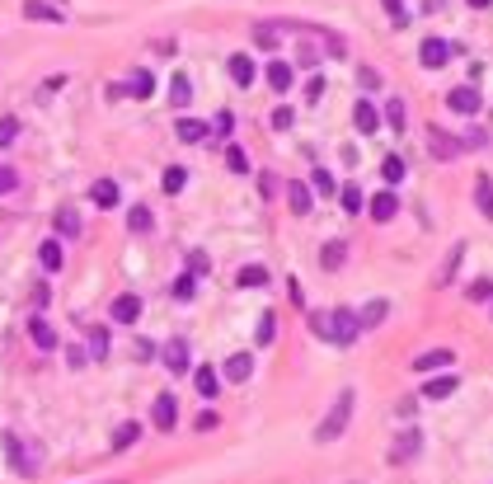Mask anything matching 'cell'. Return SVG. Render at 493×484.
Returning <instances> with one entry per match:
<instances>
[{
    "instance_id": "1",
    "label": "cell",
    "mask_w": 493,
    "mask_h": 484,
    "mask_svg": "<svg viewBox=\"0 0 493 484\" xmlns=\"http://www.w3.org/2000/svg\"><path fill=\"white\" fill-rule=\"evenodd\" d=\"M310 329L320 334L324 344H339V348H348L357 334H362L357 311H320V315H310Z\"/></svg>"
},
{
    "instance_id": "2",
    "label": "cell",
    "mask_w": 493,
    "mask_h": 484,
    "mask_svg": "<svg viewBox=\"0 0 493 484\" xmlns=\"http://www.w3.org/2000/svg\"><path fill=\"white\" fill-rule=\"evenodd\" d=\"M353 405H357V395L353 391H339V400L329 405V414H324L320 428H315V442H339L343 428H348V419H353Z\"/></svg>"
},
{
    "instance_id": "3",
    "label": "cell",
    "mask_w": 493,
    "mask_h": 484,
    "mask_svg": "<svg viewBox=\"0 0 493 484\" xmlns=\"http://www.w3.org/2000/svg\"><path fill=\"white\" fill-rule=\"evenodd\" d=\"M447 109L451 113H465V118H475V113L484 109V94H479L475 85H456V90L447 94Z\"/></svg>"
},
{
    "instance_id": "4",
    "label": "cell",
    "mask_w": 493,
    "mask_h": 484,
    "mask_svg": "<svg viewBox=\"0 0 493 484\" xmlns=\"http://www.w3.org/2000/svg\"><path fill=\"white\" fill-rule=\"evenodd\" d=\"M5 452H10V466H15V475H38V452H33V447H24L15 433L5 438Z\"/></svg>"
},
{
    "instance_id": "5",
    "label": "cell",
    "mask_w": 493,
    "mask_h": 484,
    "mask_svg": "<svg viewBox=\"0 0 493 484\" xmlns=\"http://www.w3.org/2000/svg\"><path fill=\"white\" fill-rule=\"evenodd\" d=\"M428 151H432L437 160H456V156L465 151V141H456L451 132H442V127H432V137H428Z\"/></svg>"
},
{
    "instance_id": "6",
    "label": "cell",
    "mask_w": 493,
    "mask_h": 484,
    "mask_svg": "<svg viewBox=\"0 0 493 484\" xmlns=\"http://www.w3.org/2000/svg\"><path fill=\"white\" fill-rule=\"evenodd\" d=\"M151 419H155V428H160V433H174V423H179V400H174V395L165 391L160 400H155Z\"/></svg>"
},
{
    "instance_id": "7",
    "label": "cell",
    "mask_w": 493,
    "mask_h": 484,
    "mask_svg": "<svg viewBox=\"0 0 493 484\" xmlns=\"http://www.w3.org/2000/svg\"><path fill=\"white\" fill-rule=\"evenodd\" d=\"M353 123H357L362 137H371V132H381V109H376L371 99H357L353 104Z\"/></svg>"
},
{
    "instance_id": "8",
    "label": "cell",
    "mask_w": 493,
    "mask_h": 484,
    "mask_svg": "<svg viewBox=\"0 0 493 484\" xmlns=\"http://www.w3.org/2000/svg\"><path fill=\"white\" fill-rule=\"evenodd\" d=\"M226 71H231V80L240 90H249V85L259 80V66H254V57H245V52H235L231 62H226Z\"/></svg>"
},
{
    "instance_id": "9",
    "label": "cell",
    "mask_w": 493,
    "mask_h": 484,
    "mask_svg": "<svg viewBox=\"0 0 493 484\" xmlns=\"http://www.w3.org/2000/svg\"><path fill=\"white\" fill-rule=\"evenodd\" d=\"M418 62L428 66V71H437V66L451 62V43H442V38H428V43L418 47Z\"/></svg>"
},
{
    "instance_id": "10",
    "label": "cell",
    "mask_w": 493,
    "mask_h": 484,
    "mask_svg": "<svg viewBox=\"0 0 493 484\" xmlns=\"http://www.w3.org/2000/svg\"><path fill=\"white\" fill-rule=\"evenodd\" d=\"M108 315H113L118 325H137V315H141V297H137V292H123V297L108 306Z\"/></svg>"
},
{
    "instance_id": "11",
    "label": "cell",
    "mask_w": 493,
    "mask_h": 484,
    "mask_svg": "<svg viewBox=\"0 0 493 484\" xmlns=\"http://www.w3.org/2000/svg\"><path fill=\"white\" fill-rule=\"evenodd\" d=\"M367 212H371V221H395V212H400V198H395L390 188H381V193L367 203Z\"/></svg>"
},
{
    "instance_id": "12",
    "label": "cell",
    "mask_w": 493,
    "mask_h": 484,
    "mask_svg": "<svg viewBox=\"0 0 493 484\" xmlns=\"http://www.w3.org/2000/svg\"><path fill=\"white\" fill-rule=\"evenodd\" d=\"M263 76H268V85H273L278 94H287V90L296 85V71H292V62H282V57H278V62H268V71H263Z\"/></svg>"
},
{
    "instance_id": "13",
    "label": "cell",
    "mask_w": 493,
    "mask_h": 484,
    "mask_svg": "<svg viewBox=\"0 0 493 484\" xmlns=\"http://www.w3.org/2000/svg\"><path fill=\"white\" fill-rule=\"evenodd\" d=\"M165 367H170L174 376L193 372V358H188V344H184V339H174V344H165Z\"/></svg>"
},
{
    "instance_id": "14",
    "label": "cell",
    "mask_w": 493,
    "mask_h": 484,
    "mask_svg": "<svg viewBox=\"0 0 493 484\" xmlns=\"http://www.w3.org/2000/svg\"><path fill=\"white\" fill-rule=\"evenodd\" d=\"M456 353L451 348H428V353H418L414 358V372H437V367H451Z\"/></svg>"
},
{
    "instance_id": "15",
    "label": "cell",
    "mask_w": 493,
    "mask_h": 484,
    "mask_svg": "<svg viewBox=\"0 0 493 484\" xmlns=\"http://www.w3.org/2000/svg\"><path fill=\"white\" fill-rule=\"evenodd\" d=\"M193 386H198V395H207V400H212V395L221 391V372H216L212 362H202V367H193Z\"/></svg>"
},
{
    "instance_id": "16",
    "label": "cell",
    "mask_w": 493,
    "mask_h": 484,
    "mask_svg": "<svg viewBox=\"0 0 493 484\" xmlns=\"http://www.w3.org/2000/svg\"><path fill=\"white\" fill-rule=\"evenodd\" d=\"M461 259H465V240H456V245H451V254L442 259V268H437V287H451V282H456V268H461Z\"/></svg>"
},
{
    "instance_id": "17",
    "label": "cell",
    "mask_w": 493,
    "mask_h": 484,
    "mask_svg": "<svg viewBox=\"0 0 493 484\" xmlns=\"http://www.w3.org/2000/svg\"><path fill=\"white\" fill-rule=\"evenodd\" d=\"M52 221H57V235H62V240H76V235H80V212L71 203L57 207V217H52Z\"/></svg>"
},
{
    "instance_id": "18",
    "label": "cell",
    "mask_w": 493,
    "mask_h": 484,
    "mask_svg": "<svg viewBox=\"0 0 493 484\" xmlns=\"http://www.w3.org/2000/svg\"><path fill=\"white\" fill-rule=\"evenodd\" d=\"M287 207H292L296 217H306L310 207H315V203H310V188L301 184V179H287Z\"/></svg>"
},
{
    "instance_id": "19",
    "label": "cell",
    "mask_w": 493,
    "mask_h": 484,
    "mask_svg": "<svg viewBox=\"0 0 493 484\" xmlns=\"http://www.w3.org/2000/svg\"><path fill=\"white\" fill-rule=\"evenodd\" d=\"M29 334H33V344H38V348H47V353L57 348V329L47 325L43 315H29Z\"/></svg>"
},
{
    "instance_id": "20",
    "label": "cell",
    "mask_w": 493,
    "mask_h": 484,
    "mask_svg": "<svg viewBox=\"0 0 493 484\" xmlns=\"http://www.w3.org/2000/svg\"><path fill=\"white\" fill-rule=\"evenodd\" d=\"M386 315H390V301H381V297H376V301H367V306L357 311V325H362V329H376L381 320H386Z\"/></svg>"
},
{
    "instance_id": "21",
    "label": "cell",
    "mask_w": 493,
    "mask_h": 484,
    "mask_svg": "<svg viewBox=\"0 0 493 484\" xmlns=\"http://www.w3.org/2000/svg\"><path fill=\"white\" fill-rule=\"evenodd\" d=\"M249 372H254V358H249V353H235V358L221 367V376H226V381H235V386H240V381H249Z\"/></svg>"
},
{
    "instance_id": "22",
    "label": "cell",
    "mask_w": 493,
    "mask_h": 484,
    "mask_svg": "<svg viewBox=\"0 0 493 484\" xmlns=\"http://www.w3.org/2000/svg\"><path fill=\"white\" fill-rule=\"evenodd\" d=\"M418 447H423V433H418V428H404L400 438H395V452H390V456H395V461H409Z\"/></svg>"
},
{
    "instance_id": "23",
    "label": "cell",
    "mask_w": 493,
    "mask_h": 484,
    "mask_svg": "<svg viewBox=\"0 0 493 484\" xmlns=\"http://www.w3.org/2000/svg\"><path fill=\"white\" fill-rule=\"evenodd\" d=\"M170 104H174V109H188V104H193V80H188L184 71L170 80Z\"/></svg>"
},
{
    "instance_id": "24",
    "label": "cell",
    "mask_w": 493,
    "mask_h": 484,
    "mask_svg": "<svg viewBox=\"0 0 493 484\" xmlns=\"http://www.w3.org/2000/svg\"><path fill=\"white\" fill-rule=\"evenodd\" d=\"M475 203H479V212L493 221V179L489 174H475Z\"/></svg>"
},
{
    "instance_id": "25",
    "label": "cell",
    "mask_w": 493,
    "mask_h": 484,
    "mask_svg": "<svg viewBox=\"0 0 493 484\" xmlns=\"http://www.w3.org/2000/svg\"><path fill=\"white\" fill-rule=\"evenodd\" d=\"M90 198H94V203H99V207L108 212V207H118V184H113V179H94Z\"/></svg>"
},
{
    "instance_id": "26",
    "label": "cell",
    "mask_w": 493,
    "mask_h": 484,
    "mask_svg": "<svg viewBox=\"0 0 493 484\" xmlns=\"http://www.w3.org/2000/svg\"><path fill=\"white\" fill-rule=\"evenodd\" d=\"M273 334H278V311H263L259 315V329H254V344L268 348V344H273Z\"/></svg>"
},
{
    "instance_id": "27",
    "label": "cell",
    "mask_w": 493,
    "mask_h": 484,
    "mask_svg": "<svg viewBox=\"0 0 493 484\" xmlns=\"http://www.w3.org/2000/svg\"><path fill=\"white\" fill-rule=\"evenodd\" d=\"M38 264L47 268V273H57V268L66 264V254H62V245L57 240H43V250H38Z\"/></svg>"
},
{
    "instance_id": "28",
    "label": "cell",
    "mask_w": 493,
    "mask_h": 484,
    "mask_svg": "<svg viewBox=\"0 0 493 484\" xmlns=\"http://www.w3.org/2000/svg\"><path fill=\"white\" fill-rule=\"evenodd\" d=\"M151 226H155V217H151V207H132V212H127V231H132V235H146V231H151Z\"/></svg>"
},
{
    "instance_id": "29",
    "label": "cell",
    "mask_w": 493,
    "mask_h": 484,
    "mask_svg": "<svg viewBox=\"0 0 493 484\" xmlns=\"http://www.w3.org/2000/svg\"><path fill=\"white\" fill-rule=\"evenodd\" d=\"M174 132H179V141H188V146H193V141L207 137V123H198V118H179V123H174Z\"/></svg>"
},
{
    "instance_id": "30",
    "label": "cell",
    "mask_w": 493,
    "mask_h": 484,
    "mask_svg": "<svg viewBox=\"0 0 493 484\" xmlns=\"http://www.w3.org/2000/svg\"><path fill=\"white\" fill-rule=\"evenodd\" d=\"M447 395H456V376H437L423 386V400H447Z\"/></svg>"
},
{
    "instance_id": "31",
    "label": "cell",
    "mask_w": 493,
    "mask_h": 484,
    "mask_svg": "<svg viewBox=\"0 0 493 484\" xmlns=\"http://www.w3.org/2000/svg\"><path fill=\"white\" fill-rule=\"evenodd\" d=\"M343 259H348V240H329V245L320 250V264L324 268H339Z\"/></svg>"
},
{
    "instance_id": "32",
    "label": "cell",
    "mask_w": 493,
    "mask_h": 484,
    "mask_svg": "<svg viewBox=\"0 0 493 484\" xmlns=\"http://www.w3.org/2000/svg\"><path fill=\"white\" fill-rule=\"evenodd\" d=\"M240 287H268V268L263 264H249V268H240Z\"/></svg>"
},
{
    "instance_id": "33",
    "label": "cell",
    "mask_w": 493,
    "mask_h": 484,
    "mask_svg": "<svg viewBox=\"0 0 493 484\" xmlns=\"http://www.w3.org/2000/svg\"><path fill=\"white\" fill-rule=\"evenodd\" d=\"M151 71H132V80H127V94H132V99H146V94H151Z\"/></svg>"
},
{
    "instance_id": "34",
    "label": "cell",
    "mask_w": 493,
    "mask_h": 484,
    "mask_svg": "<svg viewBox=\"0 0 493 484\" xmlns=\"http://www.w3.org/2000/svg\"><path fill=\"white\" fill-rule=\"evenodd\" d=\"M381 174H386V184H400L404 174H409V165H404L400 156H386V160H381Z\"/></svg>"
},
{
    "instance_id": "35",
    "label": "cell",
    "mask_w": 493,
    "mask_h": 484,
    "mask_svg": "<svg viewBox=\"0 0 493 484\" xmlns=\"http://www.w3.org/2000/svg\"><path fill=\"white\" fill-rule=\"evenodd\" d=\"M137 423H118V433H113V452H127V447H132V442H137Z\"/></svg>"
},
{
    "instance_id": "36",
    "label": "cell",
    "mask_w": 493,
    "mask_h": 484,
    "mask_svg": "<svg viewBox=\"0 0 493 484\" xmlns=\"http://www.w3.org/2000/svg\"><path fill=\"white\" fill-rule=\"evenodd\" d=\"M310 188H315V193H324V198H329V193H339V184H334V174L324 170V165H320L315 174H310Z\"/></svg>"
},
{
    "instance_id": "37",
    "label": "cell",
    "mask_w": 493,
    "mask_h": 484,
    "mask_svg": "<svg viewBox=\"0 0 493 484\" xmlns=\"http://www.w3.org/2000/svg\"><path fill=\"white\" fill-rule=\"evenodd\" d=\"M24 15H29V19H47V24H57V19H66L62 10H57V5H33V0L24 5Z\"/></svg>"
},
{
    "instance_id": "38",
    "label": "cell",
    "mask_w": 493,
    "mask_h": 484,
    "mask_svg": "<svg viewBox=\"0 0 493 484\" xmlns=\"http://www.w3.org/2000/svg\"><path fill=\"white\" fill-rule=\"evenodd\" d=\"M465 297L470 301H493V278H475L470 287H465Z\"/></svg>"
},
{
    "instance_id": "39",
    "label": "cell",
    "mask_w": 493,
    "mask_h": 484,
    "mask_svg": "<svg viewBox=\"0 0 493 484\" xmlns=\"http://www.w3.org/2000/svg\"><path fill=\"white\" fill-rule=\"evenodd\" d=\"M339 198H343V212H362V203H367V198H362V188H357V184H348V188L339 193Z\"/></svg>"
},
{
    "instance_id": "40",
    "label": "cell",
    "mask_w": 493,
    "mask_h": 484,
    "mask_svg": "<svg viewBox=\"0 0 493 484\" xmlns=\"http://www.w3.org/2000/svg\"><path fill=\"white\" fill-rule=\"evenodd\" d=\"M226 165H231L235 174H249V156L240 151V146H226Z\"/></svg>"
},
{
    "instance_id": "41",
    "label": "cell",
    "mask_w": 493,
    "mask_h": 484,
    "mask_svg": "<svg viewBox=\"0 0 493 484\" xmlns=\"http://www.w3.org/2000/svg\"><path fill=\"white\" fill-rule=\"evenodd\" d=\"M19 141V118H0V146H15Z\"/></svg>"
},
{
    "instance_id": "42",
    "label": "cell",
    "mask_w": 493,
    "mask_h": 484,
    "mask_svg": "<svg viewBox=\"0 0 493 484\" xmlns=\"http://www.w3.org/2000/svg\"><path fill=\"white\" fill-rule=\"evenodd\" d=\"M90 358H108V329H94L90 334Z\"/></svg>"
},
{
    "instance_id": "43",
    "label": "cell",
    "mask_w": 493,
    "mask_h": 484,
    "mask_svg": "<svg viewBox=\"0 0 493 484\" xmlns=\"http://www.w3.org/2000/svg\"><path fill=\"white\" fill-rule=\"evenodd\" d=\"M386 123L395 127V132H404V104H400V99H390V104H386Z\"/></svg>"
},
{
    "instance_id": "44",
    "label": "cell",
    "mask_w": 493,
    "mask_h": 484,
    "mask_svg": "<svg viewBox=\"0 0 493 484\" xmlns=\"http://www.w3.org/2000/svg\"><path fill=\"white\" fill-rule=\"evenodd\" d=\"M212 132H216V137H231V132H235V113L221 109V113H216V127H212Z\"/></svg>"
},
{
    "instance_id": "45",
    "label": "cell",
    "mask_w": 493,
    "mask_h": 484,
    "mask_svg": "<svg viewBox=\"0 0 493 484\" xmlns=\"http://www.w3.org/2000/svg\"><path fill=\"white\" fill-rule=\"evenodd\" d=\"M193 292H198V282H193V273H184V278L174 282V297H179V301H193Z\"/></svg>"
},
{
    "instance_id": "46",
    "label": "cell",
    "mask_w": 493,
    "mask_h": 484,
    "mask_svg": "<svg viewBox=\"0 0 493 484\" xmlns=\"http://www.w3.org/2000/svg\"><path fill=\"white\" fill-rule=\"evenodd\" d=\"M184 184H188V174L179 170V165H174V170H165V193H179Z\"/></svg>"
},
{
    "instance_id": "47",
    "label": "cell",
    "mask_w": 493,
    "mask_h": 484,
    "mask_svg": "<svg viewBox=\"0 0 493 484\" xmlns=\"http://www.w3.org/2000/svg\"><path fill=\"white\" fill-rule=\"evenodd\" d=\"M386 15H390V24H395V29H404V24L414 19V15H409V10H404V5H395V0H390V5H386Z\"/></svg>"
},
{
    "instance_id": "48",
    "label": "cell",
    "mask_w": 493,
    "mask_h": 484,
    "mask_svg": "<svg viewBox=\"0 0 493 484\" xmlns=\"http://www.w3.org/2000/svg\"><path fill=\"white\" fill-rule=\"evenodd\" d=\"M292 123H296V113L287 109V104H282V109H273V127H278V132H287Z\"/></svg>"
},
{
    "instance_id": "49",
    "label": "cell",
    "mask_w": 493,
    "mask_h": 484,
    "mask_svg": "<svg viewBox=\"0 0 493 484\" xmlns=\"http://www.w3.org/2000/svg\"><path fill=\"white\" fill-rule=\"evenodd\" d=\"M207 264H212V259H207L202 250H193V254H188V273H193V278H198V273H207Z\"/></svg>"
},
{
    "instance_id": "50",
    "label": "cell",
    "mask_w": 493,
    "mask_h": 484,
    "mask_svg": "<svg viewBox=\"0 0 493 484\" xmlns=\"http://www.w3.org/2000/svg\"><path fill=\"white\" fill-rule=\"evenodd\" d=\"M254 43L273 47V43H278V29H273V24H259V29H254Z\"/></svg>"
},
{
    "instance_id": "51",
    "label": "cell",
    "mask_w": 493,
    "mask_h": 484,
    "mask_svg": "<svg viewBox=\"0 0 493 484\" xmlns=\"http://www.w3.org/2000/svg\"><path fill=\"white\" fill-rule=\"evenodd\" d=\"M132 353H137V362H151L155 358V344H151V339H137V348H132Z\"/></svg>"
},
{
    "instance_id": "52",
    "label": "cell",
    "mask_w": 493,
    "mask_h": 484,
    "mask_svg": "<svg viewBox=\"0 0 493 484\" xmlns=\"http://www.w3.org/2000/svg\"><path fill=\"white\" fill-rule=\"evenodd\" d=\"M15 184H19V174L10 170V165H0V193H10Z\"/></svg>"
},
{
    "instance_id": "53",
    "label": "cell",
    "mask_w": 493,
    "mask_h": 484,
    "mask_svg": "<svg viewBox=\"0 0 493 484\" xmlns=\"http://www.w3.org/2000/svg\"><path fill=\"white\" fill-rule=\"evenodd\" d=\"M259 193H263V198H273V193H278V179H273V174H259Z\"/></svg>"
},
{
    "instance_id": "54",
    "label": "cell",
    "mask_w": 493,
    "mask_h": 484,
    "mask_svg": "<svg viewBox=\"0 0 493 484\" xmlns=\"http://www.w3.org/2000/svg\"><path fill=\"white\" fill-rule=\"evenodd\" d=\"M357 80H362V85H367V90H376V85H381V76H376V71H371V66H362V71H357Z\"/></svg>"
},
{
    "instance_id": "55",
    "label": "cell",
    "mask_w": 493,
    "mask_h": 484,
    "mask_svg": "<svg viewBox=\"0 0 493 484\" xmlns=\"http://www.w3.org/2000/svg\"><path fill=\"white\" fill-rule=\"evenodd\" d=\"M198 428H202V433H212V428H221V419H216V414H198Z\"/></svg>"
},
{
    "instance_id": "56",
    "label": "cell",
    "mask_w": 493,
    "mask_h": 484,
    "mask_svg": "<svg viewBox=\"0 0 493 484\" xmlns=\"http://www.w3.org/2000/svg\"><path fill=\"white\" fill-rule=\"evenodd\" d=\"M324 90H329V85H324V80H310V90H306V99H310V104H315V99H320V94Z\"/></svg>"
}]
</instances>
